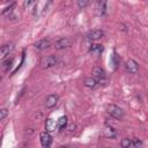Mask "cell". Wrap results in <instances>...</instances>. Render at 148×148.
I'll return each mask as SVG.
<instances>
[{
  "mask_svg": "<svg viewBox=\"0 0 148 148\" xmlns=\"http://www.w3.org/2000/svg\"><path fill=\"white\" fill-rule=\"evenodd\" d=\"M57 62H58L57 56L51 54V56H46V57L42 58V60H40V66H42V68L47 69V68H51V67L56 66Z\"/></svg>",
  "mask_w": 148,
  "mask_h": 148,
  "instance_id": "1",
  "label": "cell"
},
{
  "mask_svg": "<svg viewBox=\"0 0 148 148\" xmlns=\"http://www.w3.org/2000/svg\"><path fill=\"white\" fill-rule=\"evenodd\" d=\"M106 111H108V113H109L111 117H113V118H116V119H123V117H124V111H123L119 106H117V105H114V104L108 105V106H106Z\"/></svg>",
  "mask_w": 148,
  "mask_h": 148,
  "instance_id": "2",
  "label": "cell"
},
{
  "mask_svg": "<svg viewBox=\"0 0 148 148\" xmlns=\"http://www.w3.org/2000/svg\"><path fill=\"white\" fill-rule=\"evenodd\" d=\"M92 77L96 79L98 81V83H102L106 80V74H105V71L102 68V67H95L94 71H92Z\"/></svg>",
  "mask_w": 148,
  "mask_h": 148,
  "instance_id": "3",
  "label": "cell"
},
{
  "mask_svg": "<svg viewBox=\"0 0 148 148\" xmlns=\"http://www.w3.org/2000/svg\"><path fill=\"white\" fill-rule=\"evenodd\" d=\"M39 139H40V145L43 148H50L52 143V136L50 135L49 132H42L39 134Z\"/></svg>",
  "mask_w": 148,
  "mask_h": 148,
  "instance_id": "4",
  "label": "cell"
},
{
  "mask_svg": "<svg viewBox=\"0 0 148 148\" xmlns=\"http://www.w3.org/2000/svg\"><path fill=\"white\" fill-rule=\"evenodd\" d=\"M125 68H126V72H128L130 74H136L139 71V65L135 60L128 59L125 64Z\"/></svg>",
  "mask_w": 148,
  "mask_h": 148,
  "instance_id": "5",
  "label": "cell"
},
{
  "mask_svg": "<svg viewBox=\"0 0 148 148\" xmlns=\"http://www.w3.org/2000/svg\"><path fill=\"white\" fill-rule=\"evenodd\" d=\"M71 44H72V40H71L69 38L62 37V38L56 40V43H54V49H57V50H62V49H66V47L71 46Z\"/></svg>",
  "mask_w": 148,
  "mask_h": 148,
  "instance_id": "6",
  "label": "cell"
},
{
  "mask_svg": "<svg viewBox=\"0 0 148 148\" xmlns=\"http://www.w3.org/2000/svg\"><path fill=\"white\" fill-rule=\"evenodd\" d=\"M103 36H104L103 30L95 29V30H91V31L88 32V35H87V39H89V40H98V39H101Z\"/></svg>",
  "mask_w": 148,
  "mask_h": 148,
  "instance_id": "7",
  "label": "cell"
},
{
  "mask_svg": "<svg viewBox=\"0 0 148 148\" xmlns=\"http://www.w3.org/2000/svg\"><path fill=\"white\" fill-rule=\"evenodd\" d=\"M58 99H59V96H58V95H56V94L49 95V96L46 97V99H45V105H46V108L52 109L53 106H56V104L58 103Z\"/></svg>",
  "mask_w": 148,
  "mask_h": 148,
  "instance_id": "8",
  "label": "cell"
},
{
  "mask_svg": "<svg viewBox=\"0 0 148 148\" xmlns=\"http://www.w3.org/2000/svg\"><path fill=\"white\" fill-rule=\"evenodd\" d=\"M50 45H51V43H50L49 39H39V40H37V42L34 44V46H35V49H36L37 51L46 50Z\"/></svg>",
  "mask_w": 148,
  "mask_h": 148,
  "instance_id": "9",
  "label": "cell"
},
{
  "mask_svg": "<svg viewBox=\"0 0 148 148\" xmlns=\"http://www.w3.org/2000/svg\"><path fill=\"white\" fill-rule=\"evenodd\" d=\"M13 49H14L13 44H6V45H2V46L0 47V58L2 59V58H5V57H7V56L13 51Z\"/></svg>",
  "mask_w": 148,
  "mask_h": 148,
  "instance_id": "10",
  "label": "cell"
},
{
  "mask_svg": "<svg viewBox=\"0 0 148 148\" xmlns=\"http://www.w3.org/2000/svg\"><path fill=\"white\" fill-rule=\"evenodd\" d=\"M103 50H104L103 45H101V44H92L90 46V49H89V52L91 54H94V56H99L103 52Z\"/></svg>",
  "mask_w": 148,
  "mask_h": 148,
  "instance_id": "11",
  "label": "cell"
},
{
  "mask_svg": "<svg viewBox=\"0 0 148 148\" xmlns=\"http://www.w3.org/2000/svg\"><path fill=\"white\" fill-rule=\"evenodd\" d=\"M106 12V1H98L97 2V13L99 16H103Z\"/></svg>",
  "mask_w": 148,
  "mask_h": 148,
  "instance_id": "12",
  "label": "cell"
},
{
  "mask_svg": "<svg viewBox=\"0 0 148 148\" xmlns=\"http://www.w3.org/2000/svg\"><path fill=\"white\" fill-rule=\"evenodd\" d=\"M45 128H46V132H52V131H54L57 128V123L53 119L49 118L46 120V123H45Z\"/></svg>",
  "mask_w": 148,
  "mask_h": 148,
  "instance_id": "13",
  "label": "cell"
},
{
  "mask_svg": "<svg viewBox=\"0 0 148 148\" xmlns=\"http://www.w3.org/2000/svg\"><path fill=\"white\" fill-rule=\"evenodd\" d=\"M103 134H104V136H106V138H114L116 134H117V132H116V130H114L113 127L106 126V127L104 128V131H103Z\"/></svg>",
  "mask_w": 148,
  "mask_h": 148,
  "instance_id": "14",
  "label": "cell"
},
{
  "mask_svg": "<svg viewBox=\"0 0 148 148\" xmlns=\"http://www.w3.org/2000/svg\"><path fill=\"white\" fill-rule=\"evenodd\" d=\"M97 84H98V81L96 79H94V77H88L84 81V86L88 87V88H96Z\"/></svg>",
  "mask_w": 148,
  "mask_h": 148,
  "instance_id": "15",
  "label": "cell"
},
{
  "mask_svg": "<svg viewBox=\"0 0 148 148\" xmlns=\"http://www.w3.org/2000/svg\"><path fill=\"white\" fill-rule=\"evenodd\" d=\"M66 126H67V117H66V116H62V117H60V118L57 120V128L64 130Z\"/></svg>",
  "mask_w": 148,
  "mask_h": 148,
  "instance_id": "16",
  "label": "cell"
},
{
  "mask_svg": "<svg viewBox=\"0 0 148 148\" xmlns=\"http://www.w3.org/2000/svg\"><path fill=\"white\" fill-rule=\"evenodd\" d=\"M12 64H13V58H10V59H6V60L1 64V67H2L3 71H8L9 67L12 66Z\"/></svg>",
  "mask_w": 148,
  "mask_h": 148,
  "instance_id": "17",
  "label": "cell"
},
{
  "mask_svg": "<svg viewBox=\"0 0 148 148\" xmlns=\"http://www.w3.org/2000/svg\"><path fill=\"white\" fill-rule=\"evenodd\" d=\"M111 64L113 65V67H114V68H117V67H118V65H119V57L117 56V53H116V52H113V54L111 56Z\"/></svg>",
  "mask_w": 148,
  "mask_h": 148,
  "instance_id": "18",
  "label": "cell"
},
{
  "mask_svg": "<svg viewBox=\"0 0 148 148\" xmlns=\"http://www.w3.org/2000/svg\"><path fill=\"white\" fill-rule=\"evenodd\" d=\"M120 146H121V148H130L132 146V140H130L128 138H125L121 140Z\"/></svg>",
  "mask_w": 148,
  "mask_h": 148,
  "instance_id": "19",
  "label": "cell"
},
{
  "mask_svg": "<svg viewBox=\"0 0 148 148\" xmlns=\"http://www.w3.org/2000/svg\"><path fill=\"white\" fill-rule=\"evenodd\" d=\"M132 146H133L134 148H141V147H142V141H141L140 139H138V138H134V139L132 140Z\"/></svg>",
  "mask_w": 148,
  "mask_h": 148,
  "instance_id": "20",
  "label": "cell"
},
{
  "mask_svg": "<svg viewBox=\"0 0 148 148\" xmlns=\"http://www.w3.org/2000/svg\"><path fill=\"white\" fill-rule=\"evenodd\" d=\"M89 5V1L88 0H79L77 1V6L80 7V8H84V7H87Z\"/></svg>",
  "mask_w": 148,
  "mask_h": 148,
  "instance_id": "21",
  "label": "cell"
},
{
  "mask_svg": "<svg viewBox=\"0 0 148 148\" xmlns=\"http://www.w3.org/2000/svg\"><path fill=\"white\" fill-rule=\"evenodd\" d=\"M8 114V110L7 109H0V120H2L3 118H6Z\"/></svg>",
  "mask_w": 148,
  "mask_h": 148,
  "instance_id": "22",
  "label": "cell"
},
{
  "mask_svg": "<svg viewBox=\"0 0 148 148\" xmlns=\"http://www.w3.org/2000/svg\"><path fill=\"white\" fill-rule=\"evenodd\" d=\"M35 1H24L23 2V5H24V7H30V6H35Z\"/></svg>",
  "mask_w": 148,
  "mask_h": 148,
  "instance_id": "23",
  "label": "cell"
},
{
  "mask_svg": "<svg viewBox=\"0 0 148 148\" xmlns=\"http://www.w3.org/2000/svg\"><path fill=\"white\" fill-rule=\"evenodd\" d=\"M74 128H75V125H74V124H72V125L69 126V131H74Z\"/></svg>",
  "mask_w": 148,
  "mask_h": 148,
  "instance_id": "24",
  "label": "cell"
},
{
  "mask_svg": "<svg viewBox=\"0 0 148 148\" xmlns=\"http://www.w3.org/2000/svg\"><path fill=\"white\" fill-rule=\"evenodd\" d=\"M59 148H69L68 146H61V147H59Z\"/></svg>",
  "mask_w": 148,
  "mask_h": 148,
  "instance_id": "25",
  "label": "cell"
},
{
  "mask_svg": "<svg viewBox=\"0 0 148 148\" xmlns=\"http://www.w3.org/2000/svg\"><path fill=\"white\" fill-rule=\"evenodd\" d=\"M0 142H1V138H0Z\"/></svg>",
  "mask_w": 148,
  "mask_h": 148,
  "instance_id": "26",
  "label": "cell"
}]
</instances>
